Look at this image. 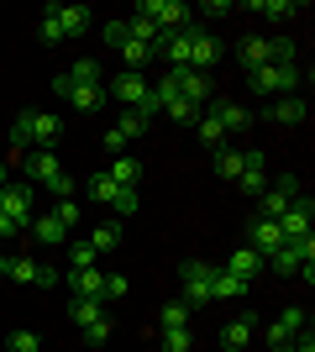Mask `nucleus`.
<instances>
[{
	"label": "nucleus",
	"instance_id": "3c124183",
	"mask_svg": "<svg viewBox=\"0 0 315 352\" xmlns=\"http://www.w3.org/2000/svg\"><path fill=\"white\" fill-rule=\"evenodd\" d=\"M5 184H11V168H5V158H0V190H5Z\"/></svg>",
	"mask_w": 315,
	"mask_h": 352
},
{
	"label": "nucleus",
	"instance_id": "4c0bfd02",
	"mask_svg": "<svg viewBox=\"0 0 315 352\" xmlns=\"http://www.w3.org/2000/svg\"><path fill=\"white\" fill-rule=\"evenodd\" d=\"M126 289H132V284H126V274H105L100 300H105V305H110V300H126Z\"/></svg>",
	"mask_w": 315,
	"mask_h": 352
},
{
	"label": "nucleus",
	"instance_id": "7ed1b4c3",
	"mask_svg": "<svg viewBox=\"0 0 315 352\" xmlns=\"http://www.w3.org/2000/svg\"><path fill=\"white\" fill-rule=\"evenodd\" d=\"M242 69H268V63H289L294 58V43H284V37H242Z\"/></svg>",
	"mask_w": 315,
	"mask_h": 352
},
{
	"label": "nucleus",
	"instance_id": "2eb2a0df",
	"mask_svg": "<svg viewBox=\"0 0 315 352\" xmlns=\"http://www.w3.org/2000/svg\"><path fill=\"white\" fill-rule=\"evenodd\" d=\"M32 242H37V248H63V242H69V226H58V221L53 216H32Z\"/></svg>",
	"mask_w": 315,
	"mask_h": 352
},
{
	"label": "nucleus",
	"instance_id": "f03ea898",
	"mask_svg": "<svg viewBox=\"0 0 315 352\" xmlns=\"http://www.w3.org/2000/svg\"><path fill=\"white\" fill-rule=\"evenodd\" d=\"M305 79L300 58H289V63H268V69H253L247 74V85H253V95H294Z\"/></svg>",
	"mask_w": 315,
	"mask_h": 352
},
{
	"label": "nucleus",
	"instance_id": "4468645a",
	"mask_svg": "<svg viewBox=\"0 0 315 352\" xmlns=\"http://www.w3.org/2000/svg\"><path fill=\"white\" fill-rule=\"evenodd\" d=\"M47 11L58 16L63 37H79V32H90V27H95V11H90V6H47Z\"/></svg>",
	"mask_w": 315,
	"mask_h": 352
},
{
	"label": "nucleus",
	"instance_id": "9d476101",
	"mask_svg": "<svg viewBox=\"0 0 315 352\" xmlns=\"http://www.w3.org/2000/svg\"><path fill=\"white\" fill-rule=\"evenodd\" d=\"M215 63H221V43H215L210 32H200V21H195V32H189V69L210 74Z\"/></svg>",
	"mask_w": 315,
	"mask_h": 352
},
{
	"label": "nucleus",
	"instance_id": "c9c22d12",
	"mask_svg": "<svg viewBox=\"0 0 315 352\" xmlns=\"http://www.w3.org/2000/svg\"><path fill=\"white\" fill-rule=\"evenodd\" d=\"M47 216L58 221V226H79V200H53V210Z\"/></svg>",
	"mask_w": 315,
	"mask_h": 352
},
{
	"label": "nucleus",
	"instance_id": "b1692460",
	"mask_svg": "<svg viewBox=\"0 0 315 352\" xmlns=\"http://www.w3.org/2000/svg\"><path fill=\"white\" fill-rule=\"evenodd\" d=\"M69 105H74V111H100L105 105V85H74L69 89Z\"/></svg>",
	"mask_w": 315,
	"mask_h": 352
},
{
	"label": "nucleus",
	"instance_id": "a211bd4d",
	"mask_svg": "<svg viewBox=\"0 0 315 352\" xmlns=\"http://www.w3.org/2000/svg\"><path fill=\"white\" fill-rule=\"evenodd\" d=\"M253 326H257V316H237V321L221 331V347H226V352H242L247 342H253Z\"/></svg>",
	"mask_w": 315,
	"mask_h": 352
},
{
	"label": "nucleus",
	"instance_id": "f8f14e48",
	"mask_svg": "<svg viewBox=\"0 0 315 352\" xmlns=\"http://www.w3.org/2000/svg\"><path fill=\"white\" fill-rule=\"evenodd\" d=\"M237 190L253 195V200L268 190V184H263V153H257V147H247V153H242V179H237Z\"/></svg>",
	"mask_w": 315,
	"mask_h": 352
},
{
	"label": "nucleus",
	"instance_id": "20e7f679",
	"mask_svg": "<svg viewBox=\"0 0 315 352\" xmlns=\"http://www.w3.org/2000/svg\"><path fill=\"white\" fill-rule=\"evenodd\" d=\"M210 274H215V263H200V258H189V263H179V284H184V305L189 310H200V305H210Z\"/></svg>",
	"mask_w": 315,
	"mask_h": 352
},
{
	"label": "nucleus",
	"instance_id": "5701e85b",
	"mask_svg": "<svg viewBox=\"0 0 315 352\" xmlns=\"http://www.w3.org/2000/svg\"><path fill=\"white\" fill-rule=\"evenodd\" d=\"M242 294H247V284L231 279L226 268H215V274H210V300H242Z\"/></svg>",
	"mask_w": 315,
	"mask_h": 352
},
{
	"label": "nucleus",
	"instance_id": "4be33fe9",
	"mask_svg": "<svg viewBox=\"0 0 315 352\" xmlns=\"http://www.w3.org/2000/svg\"><path fill=\"white\" fill-rule=\"evenodd\" d=\"M152 58H158V53H152L148 43H132V37L121 43V63H126V74H142V69H148Z\"/></svg>",
	"mask_w": 315,
	"mask_h": 352
},
{
	"label": "nucleus",
	"instance_id": "8fccbe9b",
	"mask_svg": "<svg viewBox=\"0 0 315 352\" xmlns=\"http://www.w3.org/2000/svg\"><path fill=\"white\" fill-rule=\"evenodd\" d=\"M11 236H16V226H11L5 216H0V242H11Z\"/></svg>",
	"mask_w": 315,
	"mask_h": 352
},
{
	"label": "nucleus",
	"instance_id": "de8ad7c7",
	"mask_svg": "<svg viewBox=\"0 0 315 352\" xmlns=\"http://www.w3.org/2000/svg\"><path fill=\"white\" fill-rule=\"evenodd\" d=\"M58 279H63L58 268H37V289H53V284H58Z\"/></svg>",
	"mask_w": 315,
	"mask_h": 352
},
{
	"label": "nucleus",
	"instance_id": "49530a36",
	"mask_svg": "<svg viewBox=\"0 0 315 352\" xmlns=\"http://www.w3.org/2000/svg\"><path fill=\"white\" fill-rule=\"evenodd\" d=\"M100 147H105V153H116V158H121V153H126V137H121L116 126H110V132H105V142H100Z\"/></svg>",
	"mask_w": 315,
	"mask_h": 352
},
{
	"label": "nucleus",
	"instance_id": "1a4fd4ad",
	"mask_svg": "<svg viewBox=\"0 0 315 352\" xmlns=\"http://www.w3.org/2000/svg\"><path fill=\"white\" fill-rule=\"evenodd\" d=\"M310 221H315V200H310V195H294V206L279 216V232H284V242H294V236H310Z\"/></svg>",
	"mask_w": 315,
	"mask_h": 352
},
{
	"label": "nucleus",
	"instance_id": "f3484780",
	"mask_svg": "<svg viewBox=\"0 0 315 352\" xmlns=\"http://www.w3.org/2000/svg\"><path fill=\"white\" fill-rule=\"evenodd\" d=\"M69 289H74V294H84V300H100L105 274H100V268H69ZM100 305H105V300H100Z\"/></svg>",
	"mask_w": 315,
	"mask_h": 352
},
{
	"label": "nucleus",
	"instance_id": "473e14b6",
	"mask_svg": "<svg viewBox=\"0 0 315 352\" xmlns=\"http://www.w3.org/2000/svg\"><path fill=\"white\" fill-rule=\"evenodd\" d=\"M84 190H90V200H95V206H110V195H116V179H110V174H95L90 184H84Z\"/></svg>",
	"mask_w": 315,
	"mask_h": 352
},
{
	"label": "nucleus",
	"instance_id": "ea45409f",
	"mask_svg": "<svg viewBox=\"0 0 315 352\" xmlns=\"http://www.w3.org/2000/svg\"><path fill=\"white\" fill-rule=\"evenodd\" d=\"M195 126H200V142H210V147H221V142H226V132L215 126V116H205V111H200Z\"/></svg>",
	"mask_w": 315,
	"mask_h": 352
},
{
	"label": "nucleus",
	"instance_id": "72a5a7b5",
	"mask_svg": "<svg viewBox=\"0 0 315 352\" xmlns=\"http://www.w3.org/2000/svg\"><path fill=\"white\" fill-rule=\"evenodd\" d=\"M37 258H11V274H5V279H16V284H37Z\"/></svg>",
	"mask_w": 315,
	"mask_h": 352
},
{
	"label": "nucleus",
	"instance_id": "0eeeda50",
	"mask_svg": "<svg viewBox=\"0 0 315 352\" xmlns=\"http://www.w3.org/2000/svg\"><path fill=\"white\" fill-rule=\"evenodd\" d=\"M205 116H215V126H221L226 137H242L247 126H253V111H247L242 100H210Z\"/></svg>",
	"mask_w": 315,
	"mask_h": 352
},
{
	"label": "nucleus",
	"instance_id": "412c9836",
	"mask_svg": "<svg viewBox=\"0 0 315 352\" xmlns=\"http://www.w3.org/2000/svg\"><path fill=\"white\" fill-rule=\"evenodd\" d=\"M84 242H90L95 252H116V248H121V221H116V216H110V221H100V226H95V232L84 236Z\"/></svg>",
	"mask_w": 315,
	"mask_h": 352
},
{
	"label": "nucleus",
	"instance_id": "ddd939ff",
	"mask_svg": "<svg viewBox=\"0 0 315 352\" xmlns=\"http://www.w3.org/2000/svg\"><path fill=\"white\" fill-rule=\"evenodd\" d=\"M221 268H226V274H231V279H242V284H253L257 274H263V258H257V252L247 248V242H242V248L231 252V258H226Z\"/></svg>",
	"mask_w": 315,
	"mask_h": 352
},
{
	"label": "nucleus",
	"instance_id": "c03bdc74",
	"mask_svg": "<svg viewBox=\"0 0 315 352\" xmlns=\"http://www.w3.org/2000/svg\"><path fill=\"white\" fill-rule=\"evenodd\" d=\"M263 342H268L273 352H289V347H294V337H289V331H284V326H279V321L268 326V337H263Z\"/></svg>",
	"mask_w": 315,
	"mask_h": 352
},
{
	"label": "nucleus",
	"instance_id": "58836bf2",
	"mask_svg": "<svg viewBox=\"0 0 315 352\" xmlns=\"http://www.w3.org/2000/svg\"><path fill=\"white\" fill-rule=\"evenodd\" d=\"M116 132L126 137V142H132V137H142V132H148V116H137V111H126V116L116 121Z\"/></svg>",
	"mask_w": 315,
	"mask_h": 352
},
{
	"label": "nucleus",
	"instance_id": "a878e982",
	"mask_svg": "<svg viewBox=\"0 0 315 352\" xmlns=\"http://www.w3.org/2000/svg\"><path fill=\"white\" fill-rule=\"evenodd\" d=\"M100 316H105L100 300H84V294H74V300H69V321H74V326H90V321H100Z\"/></svg>",
	"mask_w": 315,
	"mask_h": 352
},
{
	"label": "nucleus",
	"instance_id": "dca6fc26",
	"mask_svg": "<svg viewBox=\"0 0 315 352\" xmlns=\"http://www.w3.org/2000/svg\"><path fill=\"white\" fill-rule=\"evenodd\" d=\"M58 137H63V121L53 116V111H32V142L53 153V142H58Z\"/></svg>",
	"mask_w": 315,
	"mask_h": 352
},
{
	"label": "nucleus",
	"instance_id": "f257e3e1",
	"mask_svg": "<svg viewBox=\"0 0 315 352\" xmlns=\"http://www.w3.org/2000/svg\"><path fill=\"white\" fill-rule=\"evenodd\" d=\"M263 268H273V274H305V284H315V236L279 242V248L263 258Z\"/></svg>",
	"mask_w": 315,
	"mask_h": 352
},
{
	"label": "nucleus",
	"instance_id": "a18cd8bd",
	"mask_svg": "<svg viewBox=\"0 0 315 352\" xmlns=\"http://www.w3.org/2000/svg\"><path fill=\"white\" fill-rule=\"evenodd\" d=\"M37 32H43V43H69V37H63V27H58V16H53V11L43 16V27H37Z\"/></svg>",
	"mask_w": 315,
	"mask_h": 352
},
{
	"label": "nucleus",
	"instance_id": "e433bc0d",
	"mask_svg": "<svg viewBox=\"0 0 315 352\" xmlns=\"http://www.w3.org/2000/svg\"><path fill=\"white\" fill-rule=\"evenodd\" d=\"M5 347H11V352H43V337L21 326V331H11V342H5Z\"/></svg>",
	"mask_w": 315,
	"mask_h": 352
},
{
	"label": "nucleus",
	"instance_id": "f704fd0d",
	"mask_svg": "<svg viewBox=\"0 0 315 352\" xmlns=\"http://www.w3.org/2000/svg\"><path fill=\"white\" fill-rule=\"evenodd\" d=\"M137 206H142V200H137V190H116V195H110V210H116V221L137 216Z\"/></svg>",
	"mask_w": 315,
	"mask_h": 352
},
{
	"label": "nucleus",
	"instance_id": "37998d69",
	"mask_svg": "<svg viewBox=\"0 0 315 352\" xmlns=\"http://www.w3.org/2000/svg\"><path fill=\"white\" fill-rule=\"evenodd\" d=\"M100 37H105V47H116V53H121V43H126L132 32H126V21H105V32H100Z\"/></svg>",
	"mask_w": 315,
	"mask_h": 352
},
{
	"label": "nucleus",
	"instance_id": "2f4dec72",
	"mask_svg": "<svg viewBox=\"0 0 315 352\" xmlns=\"http://www.w3.org/2000/svg\"><path fill=\"white\" fill-rule=\"evenodd\" d=\"M163 116H168V121H179V126H184V121H200V105H189L184 95H174V100L163 105Z\"/></svg>",
	"mask_w": 315,
	"mask_h": 352
},
{
	"label": "nucleus",
	"instance_id": "39448f33",
	"mask_svg": "<svg viewBox=\"0 0 315 352\" xmlns=\"http://www.w3.org/2000/svg\"><path fill=\"white\" fill-rule=\"evenodd\" d=\"M0 216L11 221L16 232H27L32 226V184H5L0 190Z\"/></svg>",
	"mask_w": 315,
	"mask_h": 352
},
{
	"label": "nucleus",
	"instance_id": "79ce46f5",
	"mask_svg": "<svg viewBox=\"0 0 315 352\" xmlns=\"http://www.w3.org/2000/svg\"><path fill=\"white\" fill-rule=\"evenodd\" d=\"M279 326H284L289 337H300V331H305V310H300V305H289V310H279Z\"/></svg>",
	"mask_w": 315,
	"mask_h": 352
},
{
	"label": "nucleus",
	"instance_id": "a19ab883",
	"mask_svg": "<svg viewBox=\"0 0 315 352\" xmlns=\"http://www.w3.org/2000/svg\"><path fill=\"white\" fill-rule=\"evenodd\" d=\"M95 258H100V252H95L90 242H74V248H69V268H95Z\"/></svg>",
	"mask_w": 315,
	"mask_h": 352
},
{
	"label": "nucleus",
	"instance_id": "393cba45",
	"mask_svg": "<svg viewBox=\"0 0 315 352\" xmlns=\"http://www.w3.org/2000/svg\"><path fill=\"white\" fill-rule=\"evenodd\" d=\"M63 79H69V85H105L100 79V58H74Z\"/></svg>",
	"mask_w": 315,
	"mask_h": 352
},
{
	"label": "nucleus",
	"instance_id": "bb28decb",
	"mask_svg": "<svg viewBox=\"0 0 315 352\" xmlns=\"http://www.w3.org/2000/svg\"><path fill=\"white\" fill-rule=\"evenodd\" d=\"M189 316H195V310L184 305V300H168V305L158 310V331H174V326H189Z\"/></svg>",
	"mask_w": 315,
	"mask_h": 352
},
{
	"label": "nucleus",
	"instance_id": "aec40b11",
	"mask_svg": "<svg viewBox=\"0 0 315 352\" xmlns=\"http://www.w3.org/2000/svg\"><path fill=\"white\" fill-rule=\"evenodd\" d=\"M105 174L116 179V190H137V184H142V163H137V158H126V153H121V158L110 163Z\"/></svg>",
	"mask_w": 315,
	"mask_h": 352
},
{
	"label": "nucleus",
	"instance_id": "6ab92c4d",
	"mask_svg": "<svg viewBox=\"0 0 315 352\" xmlns=\"http://www.w3.org/2000/svg\"><path fill=\"white\" fill-rule=\"evenodd\" d=\"M257 16H268V21H294V16H305L300 0H253Z\"/></svg>",
	"mask_w": 315,
	"mask_h": 352
},
{
	"label": "nucleus",
	"instance_id": "c85d7f7f",
	"mask_svg": "<svg viewBox=\"0 0 315 352\" xmlns=\"http://www.w3.org/2000/svg\"><path fill=\"white\" fill-rule=\"evenodd\" d=\"M273 121H284V126H300V121H305V100H294V95L273 100Z\"/></svg>",
	"mask_w": 315,
	"mask_h": 352
},
{
	"label": "nucleus",
	"instance_id": "7c9ffc66",
	"mask_svg": "<svg viewBox=\"0 0 315 352\" xmlns=\"http://www.w3.org/2000/svg\"><path fill=\"white\" fill-rule=\"evenodd\" d=\"M158 342H163V352H189V347H195V337H189V326H174V331H158Z\"/></svg>",
	"mask_w": 315,
	"mask_h": 352
},
{
	"label": "nucleus",
	"instance_id": "09e8293b",
	"mask_svg": "<svg viewBox=\"0 0 315 352\" xmlns=\"http://www.w3.org/2000/svg\"><path fill=\"white\" fill-rule=\"evenodd\" d=\"M289 352H315V337H310V326H305L300 337H294V347H289Z\"/></svg>",
	"mask_w": 315,
	"mask_h": 352
},
{
	"label": "nucleus",
	"instance_id": "423d86ee",
	"mask_svg": "<svg viewBox=\"0 0 315 352\" xmlns=\"http://www.w3.org/2000/svg\"><path fill=\"white\" fill-rule=\"evenodd\" d=\"M294 195H300V179H294V174H284V179H273L268 190L257 195V200H263V221H279V216H284L289 206H294Z\"/></svg>",
	"mask_w": 315,
	"mask_h": 352
},
{
	"label": "nucleus",
	"instance_id": "c756f323",
	"mask_svg": "<svg viewBox=\"0 0 315 352\" xmlns=\"http://www.w3.org/2000/svg\"><path fill=\"white\" fill-rule=\"evenodd\" d=\"M79 337H84V347H105V342H110V316H100V321H90V326H79Z\"/></svg>",
	"mask_w": 315,
	"mask_h": 352
},
{
	"label": "nucleus",
	"instance_id": "9b49d317",
	"mask_svg": "<svg viewBox=\"0 0 315 352\" xmlns=\"http://www.w3.org/2000/svg\"><path fill=\"white\" fill-rule=\"evenodd\" d=\"M279 242H284V232H279V221H263V216H257L253 226H247V248H253L257 258H268V252L279 248Z\"/></svg>",
	"mask_w": 315,
	"mask_h": 352
},
{
	"label": "nucleus",
	"instance_id": "6e6552de",
	"mask_svg": "<svg viewBox=\"0 0 315 352\" xmlns=\"http://www.w3.org/2000/svg\"><path fill=\"white\" fill-rule=\"evenodd\" d=\"M174 74V89H179L189 105H200L205 111L210 100H215V85H210V74H195V69H168Z\"/></svg>",
	"mask_w": 315,
	"mask_h": 352
},
{
	"label": "nucleus",
	"instance_id": "cd10ccee",
	"mask_svg": "<svg viewBox=\"0 0 315 352\" xmlns=\"http://www.w3.org/2000/svg\"><path fill=\"white\" fill-rule=\"evenodd\" d=\"M215 174H221L226 184H237V179H242V153H231V147H215Z\"/></svg>",
	"mask_w": 315,
	"mask_h": 352
}]
</instances>
